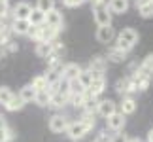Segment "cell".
<instances>
[{"instance_id": "1", "label": "cell", "mask_w": 153, "mask_h": 142, "mask_svg": "<svg viewBox=\"0 0 153 142\" xmlns=\"http://www.w3.org/2000/svg\"><path fill=\"white\" fill-rule=\"evenodd\" d=\"M93 17H95V23L98 27H104V25H111V11L108 8V4H98L93 8Z\"/></svg>"}, {"instance_id": "2", "label": "cell", "mask_w": 153, "mask_h": 142, "mask_svg": "<svg viewBox=\"0 0 153 142\" xmlns=\"http://www.w3.org/2000/svg\"><path fill=\"white\" fill-rule=\"evenodd\" d=\"M106 123H108V129L110 131H123V127H125V123H127V117H125V114L123 112H114L111 116H108L106 117Z\"/></svg>"}, {"instance_id": "3", "label": "cell", "mask_w": 153, "mask_h": 142, "mask_svg": "<svg viewBox=\"0 0 153 142\" xmlns=\"http://www.w3.org/2000/svg\"><path fill=\"white\" fill-rule=\"evenodd\" d=\"M57 34H59V31H57L55 27L44 23V25H40V28H38L36 42H53V40H57Z\"/></svg>"}, {"instance_id": "4", "label": "cell", "mask_w": 153, "mask_h": 142, "mask_svg": "<svg viewBox=\"0 0 153 142\" xmlns=\"http://www.w3.org/2000/svg\"><path fill=\"white\" fill-rule=\"evenodd\" d=\"M87 133H89V131H87V127L83 125V121H81V120H79V121H72V123L68 125V129H66V135H68L72 140L83 138Z\"/></svg>"}, {"instance_id": "5", "label": "cell", "mask_w": 153, "mask_h": 142, "mask_svg": "<svg viewBox=\"0 0 153 142\" xmlns=\"http://www.w3.org/2000/svg\"><path fill=\"white\" fill-rule=\"evenodd\" d=\"M68 117L66 116H61V114H55V116H51V120H49V129L53 133H66V129H68Z\"/></svg>"}, {"instance_id": "6", "label": "cell", "mask_w": 153, "mask_h": 142, "mask_svg": "<svg viewBox=\"0 0 153 142\" xmlns=\"http://www.w3.org/2000/svg\"><path fill=\"white\" fill-rule=\"evenodd\" d=\"M114 112H117V104H115L111 99H102V100H98V108H97V114H98V116L108 117V116L114 114Z\"/></svg>"}, {"instance_id": "7", "label": "cell", "mask_w": 153, "mask_h": 142, "mask_svg": "<svg viewBox=\"0 0 153 142\" xmlns=\"http://www.w3.org/2000/svg\"><path fill=\"white\" fill-rule=\"evenodd\" d=\"M45 23H48V25H51V27H55L57 31H62V23H64L62 13H61L57 8L49 10L48 13H45Z\"/></svg>"}, {"instance_id": "8", "label": "cell", "mask_w": 153, "mask_h": 142, "mask_svg": "<svg viewBox=\"0 0 153 142\" xmlns=\"http://www.w3.org/2000/svg\"><path fill=\"white\" fill-rule=\"evenodd\" d=\"M32 13V6L28 2H19L13 6V19H28Z\"/></svg>"}, {"instance_id": "9", "label": "cell", "mask_w": 153, "mask_h": 142, "mask_svg": "<svg viewBox=\"0 0 153 142\" xmlns=\"http://www.w3.org/2000/svg\"><path fill=\"white\" fill-rule=\"evenodd\" d=\"M62 64L61 63H57L55 67H49L48 70V74H45V78H48V84L53 85V84H57V81H61L62 80Z\"/></svg>"}, {"instance_id": "10", "label": "cell", "mask_w": 153, "mask_h": 142, "mask_svg": "<svg viewBox=\"0 0 153 142\" xmlns=\"http://www.w3.org/2000/svg\"><path fill=\"white\" fill-rule=\"evenodd\" d=\"M81 70H83V68H81L79 64L68 63V64H64V68H62V78L64 80H76V78H79Z\"/></svg>"}, {"instance_id": "11", "label": "cell", "mask_w": 153, "mask_h": 142, "mask_svg": "<svg viewBox=\"0 0 153 142\" xmlns=\"http://www.w3.org/2000/svg\"><path fill=\"white\" fill-rule=\"evenodd\" d=\"M114 28H111L110 25H104V27H98L97 28V40L100 44H108V42H111L114 40Z\"/></svg>"}, {"instance_id": "12", "label": "cell", "mask_w": 153, "mask_h": 142, "mask_svg": "<svg viewBox=\"0 0 153 142\" xmlns=\"http://www.w3.org/2000/svg\"><path fill=\"white\" fill-rule=\"evenodd\" d=\"M104 87H106V80H104V74L102 76H95L91 81V85H89V89H87V93L89 95H95V97H98L102 91H104Z\"/></svg>"}, {"instance_id": "13", "label": "cell", "mask_w": 153, "mask_h": 142, "mask_svg": "<svg viewBox=\"0 0 153 142\" xmlns=\"http://www.w3.org/2000/svg\"><path fill=\"white\" fill-rule=\"evenodd\" d=\"M30 27H32V23L28 21V19H13V25H11V32L25 36V34H28Z\"/></svg>"}, {"instance_id": "14", "label": "cell", "mask_w": 153, "mask_h": 142, "mask_svg": "<svg viewBox=\"0 0 153 142\" xmlns=\"http://www.w3.org/2000/svg\"><path fill=\"white\" fill-rule=\"evenodd\" d=\"M108 8L111 13H125V11H128V0H110L108 2Z\"/></svg>"}, {"instance_id": "15", "label": "cell", "mask_w": 153, "mask_h": 142, "mask_svg": "<svg viewBox=\"0 0 153 142\" xmlns=\"http://www.w3.org/2000/svg\"><path fill=\"white\" fill-rule=\"evenodd\" d=\"M36 93H38V89H36V87H34L32 84H28V85H25V87H21V91H19L21 99L25 100V102H34V99H36Z\"/></svg>"}, {"instance_id": "16", "label": "cell", "mask_w": 153, "mask_h": 142, "mask_svg": "<svg viewBox=\"0 0 153 142\" xmlns=\"http://www.w3.org/2000/svg\"><path fill=\"white\" fill-rule=\"evenodd\" d=\"M134 110H136V100H134L132 97H125L121 100L119 112H123L125 116H128V114H134Z\"/></svg>"}, {"instance_id": "17", "label": "cell", "mask_w": 153, "mask_h": 142, "mask_svg": "<svg viewBox=\"0 0 153 142\" xmlns=\"http://www.w3.org/2000/svg\"><path fill=\"white\" fill-rule=\"evenodd\" d=\"M89 68H91L93 76H102V74H104V68H106L104 59H102V57H93V61H91V64H89Z\"/></svg>"}, {"instance_id": "18", "label": "cell", "mask_w": 153, "mask_h": 142, "mask_svg": "<svg viewBox=\"0 0 153 142\" xmlns=\"http://www.w3.org/2000/svg\"><path fill=\"white\" fill-rule=\"evenodd\" d=\"M117 38L125 40V42H128L131 46H136V42H138V32L134 31V28H123Z\"/></svg>"}, {"instance_id": "19", "label": "cell", "mask_w": 153, "mask_h": 142, "mask_svg": "<svg viewBox=\"0 0 153 142\" xmlns=\"http://www.w3.org/2000/svg\"><path fill=\"white\" fill-rule=\"evenodd\" d=\"M66 102H70V97H66V95H62V93H51V102L49 106L51 108H62Z\"/></svg>"}, {"instance_id": "20", "label": "cell", "mask_w": 153, "mask_h": 142, "mask_svg": "<svg viewBox=\"0 0 153 142\" xmlns=\"http://www.w3.org/2000/svg\"><path fill=\"white\" fill-rule=\"evenodd\" d=\"M53 42H55V40H53ZM53 42H38L36 44V55L38 57H48V55H51V53H53V47H55V46H53Z\"/></svg>"}, {"instance_id": "21", "label": "cell", "mask_w": 153, "mask_h": 142, "mask_svg": "<svg viewBox=\"0 0 153 142\" xmlns=\"http://www.w3.org/2000/svg\"><path fill=\"white\" fill-rule=\"evenodd\" d=\"M85 112H97V108H98V100H97V97L95 95H89V93H85V100H83V106H81Z\"/></svg>"}, {"instance_id": "22", "label": "cell", "mask_w": 153, "mask_h": 142, "mask_svg": "<svg viewBox=\"0 0 153 142\" xmlns=\"http://www.w3.org/2000/svg\"><path fill=\"white\" fill-rule=\"evenodd\" d=\"M25 104H27V102L21 99V95H13V97H11V100L4 106V108H6V110H10V112H17V110H21Z\"/></svg>"}, {"instance_id": "23", "label": "cell", "mask_w": 153, "mask_h": 142, "mask_svg": "<svg viewBox=\"0 0 153 142\" xmlns=\"http://www.w3.org/2000/svg\"><path fill=\"white\" fill-rule=\"evenodd\" d=\"M28 21H30L32 25H36V27L44 25L45 23V11L38 10V8H32V13H30V17H28Z\"/></svg>"}, {"instance_id": "24", "label": "cell", "mask_w": 153, "mask_h": 142, "mask_svg": "<svg viewBox=\"0 0 153 142\" xmlns=\"http://www.w3.org/2000/svg\"><path fill=\"white\" fill-rule=\"evenodd\" d=\"M34 102H36L38 106H49L51 102V93L49 89H42L36 93V99H34Z\"/></svg>"}, {"instance_id": "25", "label": "cell", "mask_w": 153, "mask_h": 142, "mask_svg": "<svg viewBox=\"0 0 153 142\" xmlns=\"http://www.w3.org/2000/svg\"><path fill=\"white\" fill-rule=\"evenodd\" d=\"M85 93H87V87L79 81V78L70 80V95H85Z\"/></svg>"}, {"instance_id": "26", "label": "cell", "mask_w": 153, "mask_h": 142, "mask_svg": "<svg viewBox=\"0 0 153 142\" xmlns=\"http://www.w3.org/2000/svg\"><path fill=\"white\" fill-rule=\"evenodd\" d=\"M32 85L36 87L38 91H42V89H48V87H49V84H48V78H45V74L34 76V78H32Z\"/></svg>"}, {"instance_id": "27", "label": "cell", "mask_w": 153, "mask_h": 142, "mask_svg": "<svg viewBox=\"0 0 153 142\" xmlns=\"http://www.w3.org/2000/svg\"><path fill=\"white\" fill-rule=\"evenodd\" d=\"M11 97H13V91H11L10 87H6V85L0 87V104H2V106L8 104L11 100Z\"/></svg>"}, {"instance_id": "28", "label": "cell", "mask_w": 153, "mask_h": 142, "mask_svg": "<svg viewBox=\"0 0 153 142\" xmlns=\"http://www.w3.org/2000/svg\"><path fill=\"white\" fill-rule=\"evenodd\" d=\"M93 72H91V68H87V70H81V74H79V81L83 84L87 89H89V85H91V81H93Z\"/></svg>"}, {"instance_id": "29", "label": "cell", "mask_w": 153, "mask_h": 142, "mask_svg": "<svg viewBox=\"0 0 153 142\" xmlns=\"http://www.w3.org/2000/svg\"><path fill=\"white\" fill-rule=\"evenodd\" d=\"M36 8L48 13L49 10H53V8H55V0H36Z\"/></svg>"}, {"instance_id": "30", "label": "cell", "mask_w": 153, "mask_h": 142, "mask_svg": "<svg viewBox=\"0 0 153 142\" xmlns=\"http://www.w3.org/2000/svg\"><path fill=\"white\" fill-rule=\"evenodd\" d=\"M140 70H144V72H148V74H153V53L151 55H148L142 61V64H140Z\"/></svg>"}, {"instance_id": "31", "label": "cell", "mask_w": 153, "mask_h": 142, "mask_svg": "<svg viewBox=\"0 0 153 142\" xmlns=\"http://www.w3.org/2000/svg\"><path fill=\"white\" fill-rule=\"evenodd\" d=\"M127 53L125 51H121V49H117V47H114V49L110 51V61L111 63H121L123 59H125Z\"/></svg>"}, {"instance_id": "32", "label": "cell", "mask_w": 153, "mask_h": 142, "mask_svg": "<svg viewBox=\"0 0 153 142\" xmlns=\"http://www.w3.org/2000/svg\"><path fill=\"white\" fill-rule=\"evenodd\" d=\"M138 13L142 15L144 19H149V17H153V2H148L146 6L138 8Z\"/></svg>"}, {"instance_id": "33", "label": "cell", "mask_w": 153, "mask_h": 142, "mask_svg": "<svg viewBox=\"0 0 153 142\" xmlns=\"http://www.w3.org/2000/svg\"><path fill=\"white\" fill-rule=\"evenodd\" d=\"M10 140H13V131L10 127L0 129V142H10Z\"/></svg>"}, {"instance_id": "34", "label": "cell", "mask_w": 153, "mask_h": 142, "mask_svg": "<svg viewBox=\"0 0 153 142\" xmlns=\"http://www.w3.org/2000/svg\"><path fill=\"white\" fill-rule=\"evenodd\" d=\"M114 47H117V49H121V51L128 53V51H131L134 46H131L128 42H125V40H121V38H117V42H115V46H114Z\"/></svg>"}, {"instance_id": "35", "label": "cell", "mask_w": 153, "mask_h": 142, "mask_svg": "<svg viewBox=\"0 0 153 142\" xmlns=\"http://www.w3.org/2000/svg\"><path fill=\"white\" fill-rule=\"evenodd\" d=\"M70 100H72V104L76 106V108H81L83 106V100H85V95H70Z\"/></svg>"}, {"instance_id": "36", "label": "cell", "mask_w": 153, "mask_h": 142, "mask_svg": "<svg viewBox=\"0 0 153 142\" xmlns=\"http://www.w3.org/2000/svg\"><path fill=\"white\" fill-rule=\"evenodd\" d=\"M10 11V0H0V17H6Z\"/></svg>"}, {"instance_id": "37", "label": "cell", "mask_w": 153, "mask_h": 142, "mask_svg": "<svg viewBox=\"0 0 153 142\" xmlns=\"http://www.w3.org/2000/svg\"><path fill=\"white\" fill-rule=\"evenodd\" d=\"M97 142H111V137L108 135V131H100L97 135V138H95Z\"/></svg>"}, {"instance_id": "38", "label": "cell", "mask_w": 153, "mask_h": 142, "mask_svg": "<svg viewBox=\"0 0 153 142\" xmlns=\"http://www.w3.org/2000/svg\"><path fill=\"white\" fill-rule=\"evenodd\" d=\"M62 2H64L66 8H78V6H81L85 0H62Z\"/></svg>"}, {"instance_id": "39", "label": "cell", "mask_w": 153, "mask_h": 142, "mask_svg": "<svg viewBox=\"0 0 153 142\" xmlns=\"http://www.w3.org/2000/svg\"><path fill=\"white\" fill-rule=\"evenodd\" d=\"M111 142H128V138L125 137V135H121V133H117L111 137Z\"/></svg>"}, {"instance_id": "40", "label": "cell", "mask_w": 153, "mask_h": 142, "mask_svg": "<svg viewBox=\"0 0 153 142\" xmlns=\"http://www.w3.org/2000/svg\"><path fill=\"white\" fill-rule=\"evenodd\" d=\"M148 2H151V0H134V6H136V10H138V8H142V6H146Z\"/></svg>"}, {"instance_id": "41", "label": "cell", "mask_w": 153, "mask_h": 142, "mask_svg": "<svg viewBox=\"0 0 153 142\" xmlns=\"http://www.w3.org/2000/svg\"><path fill=\"white\" fill-rule=\"evenodd\" d=\"M89 2H91V8H95L98 4H104V0H89Z\"/></svg>"}, {"instance_id": "42", "label": "cell", "mask_w": 153, "mask_h": 142, "mask_svg": "<svg viewBox=\"0 0 153 142\" xmlns=\"http://www.w3.org/2000/svg\"><path fill=\"white\" fill-rule=\"evenodd\" d=\"M6 127H8V123H6V117L0 116V129H6Z\"/></svg>"}, {"instance_id": "43", "label": "cell", "mask_w": 153, "mask_h": 142, "mask_svg": "<svg viewBox=\"0 0 153 142\" xmlns=\"http://www.w3.org/2000/svg\"><path fill=\"white\" fill-rule=\"evenodd\" d=\"M148 142H153V129H151L149 135H148Z\"/></svg>"}, {"instance_id": "44", "label": "cell", "mask_w": 153, "mask_h": 142, "mask_svg": "<svg viewBox=\"0 0 153 142\" xmlns=\"http://www.w3.org/2000/svg\"><path fill=\"white\" fill-rule=\"evenodd\" d=\"M0 57H4V49H2V44H0Z\"/></svg>"}, {"instance_id": "45", "label": "cell", "mask_w": 153, "mask_h": 142, "mask_svg": "<svg viewBox=\"0 0 153 142\" xmlns=\"http://www.w3.org/2000/svg\"><path fill=\"white\" fill-rule=\"evenodd\" d=\"M93 142H97V140H93Z\"/></svg>"}, {"instance_id": "46", "label": "cell", "mask_w": 153, "mask_h": 142, "mask_svg": "<svg viewBox=\"0 0 153 142\" xmlns=\"http://www.w3.org/2000/svg\"><path fill=\"white\" fill-rule=\"evenodd\" d=\"M74 142H78V140H74Z\"/></svg>"}, {"instance_id": "47", "label": "cell", "mask_w": 153, "mask_h": 142, "mask_svg": "<svg viewBox=\"0 0 153 142\" xmlns=\"http://www.w3.org/2000/svg\"><path fill=\"white\" fill-rule=\"evenodd\" d=\"M151 2H153V0H151Z\"/></svg>"}]
</instances>
